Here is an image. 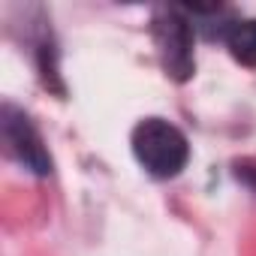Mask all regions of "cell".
Masks as SVG:
<instances>
[{
	"label": "cell",
	"instance_id": "obj_1",
	"mask_svg": "<svg viewBox=\"0 0 256 256\" xmlns=\"http://www.w3.org/2000/svg\"><path fill=\"white\" fill-rule=\"evenodd\" d=\"M130 145H133L139 166L151 178H160V181L181 175V169L190 160L187 136L166 118H142L133 126Z\"/></svg>",
	"mask_w": 256,
	"mask_h": 256
},
{
	"label": "cell",
	"instance_id": "obj_5",
	"mask_svg": "<svg viewBox=\"0 0 256 256\" xmlns=\"http://www.w3.org/2000/svg\"><path fill=\"white\" fill-rule=\"evenodd\" d=\"M235 178L256 190V160H241V163H235Z\"/></svg>",
	"mask_w": 256,
	"mask_h": 256
},
{
	"label": "cell",
	"instance_id": "obj_3",
	"mask_svg": "<svg viewBox=\"0 0 256 256\" xmlns=\"http://www.w3.org/2000/svg\"><path fill=\"white\" fill-rule=\"evenodd\" d=\"M0 133H4V145H6L10 157L18 166H24L28 172H34L40 178L52 175V154H48L40 130L12 102H4V108H0Z\"/></svg>",
	"mask_w": 256,
	"mask_h": 256
},
{
	"label": "cell",
	"instance_id": "obj_2",
	"mask_svg": "<svg viewBox=\"0 0 256 256\" xmlns=\"http://www.w3.org/2000/svg\"><path fill=\"white\" fill-rule=\"evenodd\" d=\"M151 34H154L157 54H160L166 76H172L175 82H187L196 70V58H193L196 28H193L187 10L184 6H157L154 18H151Z\"/></svg>",
	"mask_w": 256,
	"mask_h": 256
},
{
	"label": "cell",
	"instance_id": "obj_4",
	"mask_svg": "<svg viewBox=\"0 0 256 256\" xmlns=\"http://www.w3.org/2000/svg\"><path fill=\"white\" fill-rule=\"evenodd\" d=\"M223 40L238 64L256 66V18H235Z\"/></svg>",
	"mask_w": 256,
	"mask_h": 256
}]
</instances>
